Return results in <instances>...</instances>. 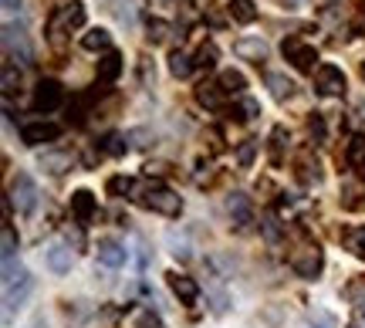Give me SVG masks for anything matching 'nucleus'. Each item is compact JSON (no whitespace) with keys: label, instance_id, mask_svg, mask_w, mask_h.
<instances>
[{"label":"nucleus","instance_id":"f257e3e1","mask_svg":"<svg viewBox=\"0 0 365 328\" xmlns=\"http://www.w3.org/2000/svg\"><path fill=\"white\" fill-rule=\"evenodd\" d=\"M135 200L143 203L145 210H156V213H163V217H180V210H182V200L176 197V193H170L166 186H159V183L143 186Z\"/></svg>","mask_w":365,"mask_h":328},{"label":"nucleus","instance_id":"f03ea898","mask_svg":"<svg viewBox=\"0 0 365 328\" xmlns=\"http://www.w3.org/2000/svg\"><path fill=\"white\" fill-rule=\"evenodd\" d=\"M11 203L21 213H34V207H38V183H34L27 173H17V176H14V183H11Z\"/></svg>","mask_w":365,"mask_h":328},{"label":"nucleus","instance_id":"7ed1b4c3","mask_svg":"<svg viewBox=\"0 0 365 328\" xmlns=\"http://www.w3.org/2000/svg\"><path fill=\"white\" fill-rule=\"evenodd\" d=\"M81 24H85V4H78V0L61 4V7L54 11V17H51L54 41H58V34H61V27H65V31H75V27H81Z\"/></svg>","mask_w":365,"mask_h":328},{"label":"nucleus","instance_id":"20e7f679","mask_svg":"<svg viewBox=\"0 0 365 328\" xmlns=\"http://www.w3.org/2000/svg\"><path fill=\"white\" fill-rule=\"evenodd\" d=\"M61 102H65V88L58 85V81H51V78H44L34 88V98H31V106H34V112H54V108H61Z\"/></svg>","mask_w":365,"mask_h":328},{"label":"nucleus","instance_id":"39448f33","mask_svg":"<svg viewBox=\"0 0 365 328\" xmlns=\"http://www.w3.org/2000/svg\"><path fill=\"white\" fill-rule=\"evenodd\" d=\"M322 264H325V257H322V247H318V244H308V247L294 250V257H291V267H294L301 277H318Z\"/></svg>","mask_w":365,"mask_h":328},{"label":"nucleus","instance_id":"423d86ee","mask_svg":"<svg viewBox=\"0 0 365 328\" xmlns=\"http://www.w3.org/2000/svg\"><path fill=\"white\" fill-rule=\"evenodd\" d=\"M281 51H284V58L298 68V71H312L314 61H318V51H314L312 44H301L298 38H287L284 44H281Z\"/></svg>","mask_w":365,"mask_h":328},{"label":"nucleus","instance_id":"0eeeda50","mask_svg":"<svg viewBox=\"0 0 365 328\" xmlns=\"http://www.w3.org/2000/svg\"><path fill=\"white\" fill-rule=\"evenodd\" d=\"M314 88H318V95H325V98L341 95L345 92V75H341V68L322 65L318 71H314Z\"/></svg>","mask_w":365,"mask_h":328},{"label":"nucleus","instance_id":"6e6552de","mask_svg":"<svg viewBox=\"0 0 365 328\" xmlns=\"http://www.w3.org/2000/svg\"><path fill=\"white\" fill-rule=\"evenodd\" d=\"M61 135V125H54V122H27L24 129H21V139L27 145H41V143H54Z\"/></svg>","mask_w":365,"mask_h":328},{"label":"nucleus","instance_id":"1a4fd4ad","mask_svg":"<svg viewBox=\"0 0 365 328\" xmlns=\"http://www.w3.org/2000/svg\"><path fill=\"white\" fill-rule=\"evenodd\" d=\"M170 288L182 304H196V298H200V285L186 275H170Z\"/></svg>","mask_w":365,"mask_h":328},{"label":"nucleus","instance_id":"9d476101","mask_svg":"<svg viewBox=\"0 0 365 328\" xmlns=\"http://www.w3.org/2000/svg\"><path fill=\"white\" fill-rule=\"evenodd\" d=\"M234 51L244 58V61H254V65H261L264 58H267V44L261 38H240L234 44Z\"/></svg>","mask_w":365,"mask_h":328},{"label":"nucleus","instance_id":"9b49d317","mask_svg":"<svg viewBox=\"0 0 365 328\" xmlns=\"http://www.w3.org/2000/svg\"><path fill=\"white\" fill-rule=\"evenodd\" d=\"M31 288H34V281H31V277H21L17 285H11V288H7V294H4V315L11 318L14 308H21V302L27 298V291H31Z\"/></svg>","mask_w":365,"mask_h":328},{"label":"nucleus","instance_id":"f8f14e48","mask_svg":"<svg viewBox=\"0 0 365 328\" xmlns=\"http://www.w3.org/2000/svg\"><path fill=\"white\" fill-rule=\"evenodd\" d=\"M71 264H75L71 247H65V244H54V247L48 250V267H51L54 275H68V271H71Z\"/></svg>","mask_w":365,"mask_h":328},{"label":"nucleus","instance_id":"ddd939ff","mask_svg":"<svg viewBox=\"0 0 365 328\" xmlns=\"http://www.w3.org/2000/svg\"><path fill=\"white\" fill-rule=\"evenodd\" d=\"M227 207H230V217H234L237 227H247V223L254 220V207H250V200L244 197V193H234Z\"/></svg>","mask_w":365,"mask_h":328},{"label":"nucleus","instance_id":"4468645a","mask_svg":"<svg viewBox=\"0 0 365 328\" xmlns=\"http://www.w3.org/2000/svg\"><path fill=\"white\" fill-rule=\"evenodd\" d=\"M98 261H102L105 267H122V264H125V247H118L115 240H102V244H98Z\"/></svg>","mask_w":365,"mask_h":328},{"label":"nucleus","instance_id":"2eb2a0df","mask_svg":"<svg viewBox=\"0 0 365 328\" xmlns=\"http://www.w3.org/2000/svg\"><path fill=\"white\" fill-rule=\"evenodd\" d=\"M122 75V54L105 51V58L98 61V81H115Z\"/></svg>","mask_w":365,"mask_h":328},{"label":"nucleus","instance_id":"dca6fc26","mask_svg":"<svg viewBox=\"0 0 365 328\" xmlns=\"http://www.w3.org/2000/svg\"><path fill=\"white\" fill-rule=\"evenodd\" d=\"M267 88H271V95L277 98V102H287V98L294 95V85H291V78H284L281 71H267Z\"/></svg>","mask_w":365,"mask_h":328},{"label":"nucleus","instance_id":"f3484780","mask_svg":"<svg viewBox=\"0 0 365 328\" xmlns=\"http://www.w3.org/2000/svg\"><path fill=\"white\" fill-rule=\"evenodd\" d=\"M71 213H75L78 220H91V217H95V197H91L88 190H78V193L71 197Z\"/></svg>","mask_w":365,"mask_h":328},{"label":"nucleus","instance_id":"a211bd4d","mask_svg":"<svg viewBox=\"0 0 365 328\" xmlns=\"http://www.w3.org/2000/svg\"><path fill=\"white\" fill-rule=\"evenodd\" d=\"M108 44H112V34H108L105 27H91L88 34L81 38V48H85V51H108Z\"/></svg>","mask_w":365,"mask_h":328},{"label":"nucleus","instance_id":"6ab92c4d","mask_svg":"<svg viewBox=\"0 0 365 328\" xmlns=\"http://www.w3.org/2000/svg\"><path fill=\"white\" fill-rule=\"evenodd\" d=\"M41 166L48 173H68L75 166V156H68V153H44V156H41Z\"/></svg>","mask_w":365,"mask_h":328},{"label":"nucleus","instance_id":"aec40b11","mask_svg":"<svg viewBox=\"0 0 365 328\" xmlns=\"http://www.w3.org/2000/svg\"><path fill=\"white\" fill-rule=\"evenodd\" d=\"M230 14H234L237 24H254V21H257L254 0H230Z\"/></svg>","mask_w":365,"mask_h":328},{"label":"nucleus","instance_id":"412c9836","mask_svg":"<svg viewBox=\"0 0 365 328\" xmlns=\"http://www.w3.org/2000/svg\"><path fill=\"white\" fill-rule=\"evenodd\" d=\"M193 68H196V61H193V58H190L186 51H173V54H170V71L176 75V78H186V75H190Z\"/></svg>","mask_w":365,"mask_h":328},{"label":"nucleus","instance_id":"4be33fe9","mask_svg":"<svg viewBox=\"0 0 365 328\" xmlns=\"http://www.w3.org/2000/svg\"><path fill=\"white\" fill-rule=\"evenodd\" d=\"M196 98H200V106L220 108V106H223V88H220V85H200Z\"/></svg>","mask_w":365,"mask_h":328},{"label":"nucleus","instance_id":"5701e85b","mask_svg":"<svg viewBox=\"0 0 365 328\" xmlns=\"http://www.w3.org/2000/svg\"><path fill=\"white\" fill-rule=\"evenodd\" d=\"M220 88L223 92H234V95H240L244 88H247V78L240 75V71H234V68H227L220 75Z\"/></svg>","mask_w":365,"mask_h":328},{"label":"nucleus","instance_id":"b1692460","mask_svg":"<svg viewBox=\"0 0 365 328\" xmlns=\"http://www.w3.org/2000/svg\"><path fill=\"white\" fill-rule=\"evenodd\" d=\"M284 139H287L284 125H274V132H271V163L274 166L284 163Z\"/></svg>","mask_w":365,"mask_h":328},{"label":"nucleus","instance_id":"393cba45","mask_svg":"<svg viewBox=\"0 0 365 328\" xmlns=\"http://www.w3.org/2000/svg\"><path fill=\"white\" fill-rule=\"evenodd\" d=\"M0 247H4V261H14V254H17V234H14L11 223H4V234H0Z\"/></svg>","mask_w":365,"mask_h":328},{"label":"nucleus","instance_id":"a878e982","mask_svg":"<svg viewBox=\"0 0 365 328\" xmlns=\"http://www.w3.org/2000/svg\"><path fill=\"white\" fill-rule=\"evenodd\" d=\"M261 230H264V237H267V244H281V237H284V230H281V223H277V217H274V213H267V217H264Z\"/></svg>","mask_w":365,"mask_h":328},{"label":"nucleus","instance_id":"bb28decb","mask_svg":"<svg viewBox=\"0 0 365 328\" xmlns=\"http://www.w3.org/2000/svg\"><path fill=\"white\" fill-rule=\"evenodd\" d=\"M108 193H112V197H125V193H132V180L129 176H112V180H108Z\"/></svg>","mask_w":365,"mask_h":328},{"label":"nucleus","instance_id":"cd10ccee","mask_svg":"<svg viewBox=\"0 0 365 328\" xmlns=\"http://www.w3.org/2000/svg\"><path fill=\"white\" fill-rule=\"evenodd\" d=\"M230 116H234V118H240V122H247V118H254V116H257V102H250V98H244L240 106H234V108H230Z\"/></svg>","mask_w":365,"mask_h":328},{"label":"nucleus","instance_id":"c85d7f7f","mask_svg":"<svg viewBox=\"0 0 365 328\" xmlns=\"http://www.w3.org/2000/svg\"><path fill=\"white\" fill-rule=\"evenodd\" d=\"M349 163H355V166L365 163V135H355L352 139V145H349Z\"/></svg>","mask_w":365,"mask_h":328},{"label":"nucleus","instance_id":"c756f323","mask_svg":"<svg viewBox=\"0 0 365 328\" xmlns=\"http://www.w3.org/2000/svg\"><path fill=\"white\" fill-rule=\"evenodd\" d=\"M196 65H200V68H213V65H217V48H213V44H203V48H200V54H196Z\"/></svg>","mask_w":365,"mask_h":328},{"label":"nucleus","instance_id":"7c9ffc66","mask_svg":"<svg viewBox=\"0 0 365 328\" xmlns=\"http://www.w3.org/2000/svg\"><path fill=\"white\" fill-rule=\"evenodd\" d=\"M149 38L156 41V44L159 41H166L170 38V24H163V21H149Z\"/></svg>","mask_w":365,"mask_h":328},{"label":"nucleus","instance_id":"2f4dec72","mask_svg":"<svg viewBox=\"0 0 365 328\" xmlns=\"http://www.w3.org/2000/svg\"><path fill=\"white\" fill-rule=\"evenodd\" d=\"M254 149H257V143H254V139H247V143L240 145V153H237V163H240V166H250V159H254Z\"/></svg>","mask_w":365,"mask_h":328},{"label":"nucleus","instance_id":"473e14b6","mask_svg":"<svg viewBox=\"0 0 365 328\" xmlns=\"http://www.w3.org/2000/svg\"><path fill=\"white\" fill-rule=\"evenodd\" d=\"M17 81H21V75L14 71V65H7V68H4V92L11 95L14 88H17Z\"/></svg>","mask_w":365,"mask_h":328},{"label":"nucleus","instance_id":"72a5a7b5","mask_svg":"<svg viewBox=\"0 0 365 328\" xmlns=\"http://www.w3.org/2000/svg\"><path fill=\"white\" fill-rule=\"evenodd\" d=\"M349 244H352L355 254H362V257H365V227H362V230H355V234L349 237Z\"/></svg>","mask_w":365,"mask_h":328},{"label":"nucleus","instance_id":"f704fd0d","mask_svg":"<svg viewBox=\"0 0 365 328\" xmlns=\"http://www.w3.org/2000/svg\"><path fill=\"white\" fill-rule=\"evenodd\" d=\"M318 322L322 328H335V318L331 315H325V312H312V325Z\"/></svg>","mask_w":365,"mask_h":328},{"label":"nucleus","instance_id":"c9c22d12","mask_svg":"<svg viewBox=\"0 0 365 328\" xmlns=\"http://www.w3.org/2000/svg\"><path fill=\"white\" fill-rule=\"evenodd\" d=\"M108 143H112V145H108V153H115V156H118V153H125V145H122V139H118V135H112Z\"/></svg>","mask_w":365,"mask_h":328},{"label":"nucleus","instance_id":"e433bc0d","mask_svg":"<svg viewBox=\"0 0 365 328\" xmlns=\"http://www.w3.org/2000/svg\"><path fill=\"white\" fill-rule=\"evenodd\" d=\"M349 328H365V312H359V315L349 322Z\"/></svg>","mask_w":365,"mask_h":328},{"label":"nucleus","instance_id":"4c0bfd02","mask_svg":"<svg viewBox=\"0 0 365 328\" xmlns=\"http://www.w3.org/2000/svg\"><path fill=\"white\" fill-rule=\"evenodd\" d=\"M21 7V0H4V11H17Z\"/></svg>","mask_w":365,"mask_h":328},{"label":"nucleus","instance_id":"58836bf2","mask_svg":"<svg viewBox=\"0 0 365 328\" xmlns=\"http://www.w3.org/2000/svg\"><path fill=\"white\" fill-rule=\"evenodd\" d=\"M359 312H365V294H362V298H359Z\"/></svg>","mask_w":365,"mask_h":328},{"label":"nucleus","instance_id":"ea45409f","mask_svg":"<svg viewBox=\"0 0 365 328\" xmlns=\"http://www.w3.org/2000/svg\"><path fill=\"white\" fill-rule=\"evenodd\" d=\"M359 170H362V176H365V163H362V166H359Z\"/></svg>","mask_w":365,"mask_h":328},{"label":"nucleus","instance_id":"a19ab883","mask_svg":"<svg viewBox=\"0 0 365 328\" xmlns=\"http://www.w3.org/2000/svg\"><path fill=\"white\" fill-rule=\"evenodd\" d=\"M362 78H365V61H362Z\"/></svg>","mask_w":365,"mask_h":328},{"label":"nucleus","instance_id":"79ce46f5","mask_svg":"<svg viewBox=\"0 0 365 328\" xmlns=\"http://www.w3.org/2000/svg\"><path fill=\"white\" fill-rule=\"evenodd\" d=\"M291 4H301V0H291Z\"/></svg>","mask_w":365,"mask_h":328}]
</instances>
